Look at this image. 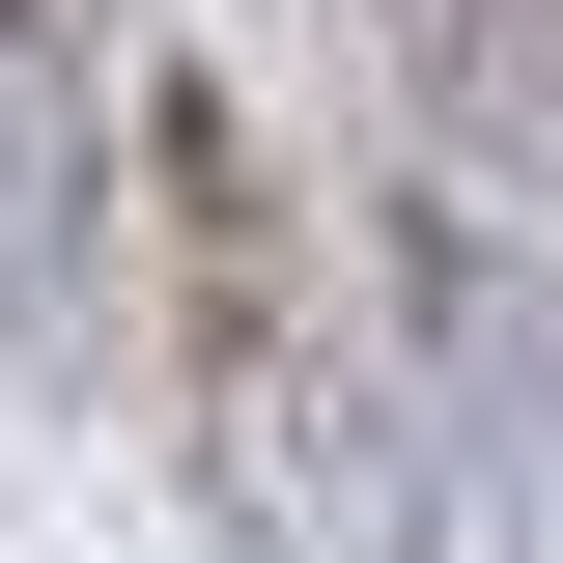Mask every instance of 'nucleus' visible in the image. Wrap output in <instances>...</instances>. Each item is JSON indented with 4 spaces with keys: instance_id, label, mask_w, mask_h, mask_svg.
Returning a JSON list of instances; mask_svg holds the SVG:
<instances>
[{
    "instance_id": "obj_2",
    "label": "nucleus",
    "mask_w": 563,
    "mask_h": 563,
    "mask_svg": "<svg viewBox=\"0 0 563 563\" xmlns=\"http://www.w3.org/2000/svg\"><path fill=\"white\" fill-rule=\"evenodd\" d=\"M113 282V85L57 0H0V339H85Z\"/></svg>"
},
{
    "instance_id": "obj_1",
    "label": "nucleus",
    "mask_w": 563,
    "mask_h": 563,
    "mask_svg": "<svg viewBox=\"0 0 563 563\" xmlns=\"http://www.w3.org/2000/svg\"><path fill=\"white\" fill-rule=\"evenodd\" d=\"M198 451H225V536H254V563H451L395 366L282 339V310H225V395H198Z\"/></svg>"
}]
</instances>
